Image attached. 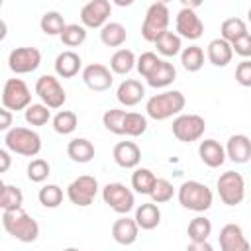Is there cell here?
<instances>
[{
  "label": "cell",
  "mask_w": 251,
  "mask_h": 251,
  "mask_svg": "<svg viewBox=\"0 0 251 251\" xmlns=\"http://www.w3.org/2000/svg\"><path fill=\"white\" fill-rule=\"evenodd\" d=\"M67 155L75 163H88L94 157V145L84 137H75L67 145Z\"/></svg>",
  "instance_id": "27"
},
{
  "label": "cell",
  "mask_w": 251,
  "mask_h": 251,
  "mask_svg": "<svg viewBox=\"0 0 251 251\" xmlns=\"http://www.w3.org/2000/svg\"><path fill=\"white\" fill-rule=\"evenodd\" d=\"M206 131V120L198 114H178L173 120V135L182 141V143H190V141H198Z\"/></svg>",
  "instance_id": "7"
},
{
  "label": "cell",
  "mask_w": 251,
  "mask_h": 251,
  "mask_svg": "<svg viewBox=\"0 0 251 251\" xmlns=\"http://www.w3.org/2000/svg\"><path fill=\"white\" fill-rule=\"evenodd\" d=\"M65 25H67L65 24V18L59 12H55V10L45 12L41 16V20H39V27H41V31L45 35H61L63 29H65Z\"/></svg>",
  "instance_id": "33"
},
{
  "label": "cell",
  "mask_w": 251,
  "mask_h": 251,
  "mask_svg": "<svg viewBox=\"0 0 251 251\" xmlns=\"http://www.w3.org/2000/svg\"><path fill=\"white\" fill-rule=\"evenodd\" d=\"M127 39V31L120 22H108L100 27V41L106 47H120Z\"/></svg>",
  "instance_id": "26"
},
{
  "label": "cell",
  "mask_w": 251,
  "mask_h": 251,
  "mask_svg": "<svg viewBox=\"0 0 251 251\" xmlns=\"http://www.w3.org/2000/svg\"><path fill=\"white\" fill-rule=\"evenodd\" d=\"M22 204H24V192L14 184H4L0 192V208L14 210V208H22Z\"/></svg>",
  "instance_id": "37"
},
{
  "label": "cell",
  "mask_w": 251,
  "mask_h": 251,
  "mask_svg": "<svg viewBox=\"0 0 251 251\" xmlns=\"http://www.w3.org/2000/svg\"><path fill=\"white\" fill-rule=\"evenodd\" d=\"M116 6H120V8H126V6H131L135 0H112Z\"/></svg>",
  "instance_id": "51"
},
{
  "label": "cell",
  "mask_w": 251,
  "mask_h": 251,
  "mask_svg": "<svg viewBox=\"0 0 251 251\" xmlns=\"http://www.w3.org/2000/svg\"><path fill=\"white\" fill-rule=\"evenodd\" d=\"M4 145L16 155L35 157L41 151V137L29 127H12L4 135Z\"/></svg>",
  "instance_id": "4"
},
{
  "label": "cell",
  "mask_w": 251,
  "mask_h": 251,
  "mask_svg": "<svg viewBox=\"0 0 251 251\" xmlns=\"http://www.w3.org/2000/svg\"><path fill=\"white\" fill-rule=\"evenodd\" d=\"M159 57H157V53H153V51H145V53H141L139 57H137V63H135V69H137V73L145 78L157 65H159Z\"/></svg>",
  "instance_id": "44"
},
{
  "label": "cell",
  "mask_w": 251,
  "mask_h": 251,
  "mask_svg": "<svg viewBox=\"0 0 251 251\" xmlns=\"http://www.w3.org/2000/svg\"><path fill=\"white\" fill-rule=\"evenodd\" d=\"M178 202L182 208L192 210V212H206L210 210L212 202H214V194L212 190L198 180H186L178 186Z\"/></svg>",
  "instance_id": "3"
},
{
  "label": "cell",
  "mask_w": 251,
  "mask_h": 251,
  "mask_svg": "<svg viewBox=\"0 0 251 251\" xmlns=\"http://www.w3.org/2000/svg\"><path fill=\"white\" fill-rule=\"evenodd\" d=\"M51 173V167L45 159H33L27 165V178L31 182H43Z\"/></svg>",
  "instance_id": "43"
},
{
  "label": "cell",
  "mask_w": 251,
  "mask_h": 251,
  "mask_svg": "<svg viewBox=\"0 0 251 251\" xmlns=\"http://www.w3.org/2000/svg\"><path fill=\"white\" fill-rule=\"evenodd\" d=\"M137 233H139V226H137L135 218H127L126 214H122V218H118L112 224V237L120 245H131V243H135Z\"/></svg>",
  "instance_id": "17"
},
{
  "label": "cell",
  "mask_w": 251,
  "mask_h": 251,
  "mask_svg": "<svg viewBox=\"0 0 251 251\" xmlns=\"http://www.w3.org/2000/svg\"><path fill=\"white\" fill-rule=\"evenodd\" d=\"M188 237L190 241H202L208 239L212 235V222L206 216H196L194 220H190L188 224Z\"/></svg>",
  "instance_id": "38"
},
{
  "label": "cell",
  "mask_w": 251,
  "mask_h": 251,
  "mask_svg": "<svg viewBox=\"0 0 251 251\" xmlns=\"http://www.w3.org/2000/svg\"><path fill=\"white\" fill-rule=\"evenodd\" d=\"M175 78H176V69H175V65L169 63V61H163V59H161L159 65L145 76L147 84L153 86V88H165V86L173 84Z\"/></svg>",
  "instance_id": "24"
},
{
  "label": "cell",
  "mask_w": 251,
  "mask_h": 251,
  "mask_svg": "<svg viewBox=\"0 0 251 251\" xmlns=\"http://www.w3.org/2000/svg\"><path fill=\"white\" fill-rule=\"evenodd\" d=\"M220 33H222V37H224L226 41L233 43L235 39H239L241 35H245V33H249V31H247V24H245L241 18H227V20L222 22Z\"/></svg>",
  "instance_id": "34"
},
{
  "label": "cell",
  "mask_w": 251,
  "mask_h": 251,
  "mask_svg": "<svg viewBox=\"0 0 251 251\" xmlns=\"http://www.w3.org/2000/svg\"><path fill=\"white\" fill-rule=\"evenodd\" d=\"M180 63L188 73H198L204 65V51L198 45H188L180 51Z\"/></svg>",
  "instance_id": "31"
},
{
  "label": "cell",
  "mask_w": 251,
  "mask_h": 251,
  "mask_svg": "<svg viewBox=\"0 0 251 251\" xmlns=\"http://www.w3.org/2000/svg\"><path fill=\"white\" fill-rule=\"evenodd\" d=\"M59 37H61L63 45H67V47H78L86 39V27L84 25H78V24H67L65 29H63V33Z\"/></svg>",
  "instance_id": "39"
},
{
  "label": "cell",
  "mask_w": 251,
  "mask_h": 251,
  "mask_svg": "<svg viewBox=\"0 0 251 251\" xmlns=\"http://www.w3.org/2000/svg\"><path fill=\"white\" fill-rule=\"evenodd\" d=\"M29 104H31V92L27 84L22 78H8L2 88V106L12 112H18V110H25Z\"/></svg>",
  "instance_id": "9"
},
{
  "label": "cell",
  "mask_w": 251,
  "mask_h": 251,
  "mask_svg": "<svg viewBox=\"0 0 251 251\" xmlns=\"http://www.w3.org/2000/svg\"><path fill=\"white\" fill-rule=\"evenodd\" d=\"M247 16H249V22H251V8H249V12H247Z\"/></svg>",
  "instance_id": "53"
},
{
  "label": "cell",
  "mask_w": 251,
  "mask_h": 251,
  "mask_svg": "<svg viewBox=\"0 0 251 251\" xmlns=\"http://www.w3.org/2000/svg\"><path fill=\"white\" fill-rule=\"evenodd\" d=\"M135 222L141 229H155L161 224V210L157 206V202H145L141 206L135 208Z\"/></svg>",
  "instance_id": "25"
},
{
  "label": "cell",
  "mask_w": 251,
  "mask_h": 251,
  "mask_svg": "<svg viewBox=\"0 0 251 251\" xmlns=\"http://www.w3.org/2000/svg\"><path fill=\"white\" fill-rule=\"evenodd\" d=\"M82 80L84 84L94 90V92H104L112 86L114 82V73L112 69H108L106 65H100V63H92V65H86L82 69Z\"/></svg>",
  "instance_id": "15"
},
{
  "label": "cell",
  "mask_w": 251,
  "mask_h": 251,
  "mask_svg": "<svg viewBox=\"0 0 251 251\" xmlns=\"http://www.w3.org/2000/svg\"><path fill=\"white\" fill-rule=\"evenodd\" d=\"M198 155H200V161L206 167H210V169L222 167L226 163V159H227L226 147H222L220 141H216V139H204V141H200Z\"/></svg>",
  "instance_id": "18"
},
{
  "label": "cell",
  "mask_w": 251,
  "mask_h": 251,
  "mask_svg": "<svg viewBox=\"0 0 251 251\" xmlns=\"http://www.w3.org/2000/svg\"><path fill=\"white\" fill-rule=\"evenodd\" d=\"M169 22H171V12H169L167 4L153 2L147 8L145 18H143V24H141V35H143V39L155 43V39L163 31L169 29Z\"/></svg>",
  "instance_id": "5"
},
{
  "label": "cell",
  "mask_w": 251,
  "mask_h": 251,
  "mask_svg": "<svg viewBox=\"0 0 251 251\" xmlns=\"http://www.w3.org/2000/svg\"><path fill=\"white\" fill-rule=\"evenodd\" d=\"M186 249L188 251H212V245L208 243V239H202V241H190Z\"/></svg>",
  "instance_id": "49"
},
{
  "label": "cell",
  "mask_w": 251,
  "mask_h": 251,
  "mask_svg": "<svg viewBox=\"0 0 251 251\" xmlns=\"http://www.w3.org/2000/svg\"><path fill=\"white\" fill-rule=\"evenodd\" d=\"M53 65H55L57 76H61V78H73L75 75H78V71L82 67V59L75 51H63V53L57 55V59H55Z\"/></svg>",
  "instance_id": "22"
},
{
  "label": "cell",
  "mask_w": 251,
  "mask_h": 251,
  "mask_svg": "<svg viewBox=\"0 0 251 251\" xmlns=\"http://www.w3.org/2000/svg\"><path fill=\"white\" fill-rule=\"evenodd\" d=\"M186 106V98L180 90H165L161 94H155L147 100L145 112L151 120L163 122L173 116H178Z\"/></svg>",
  "instance_id": "2"
},
{
  "label": "cell",
  "mask_w": 251,
  "mask_h": 251,
  "mask_svg": "<svg viewBox=\"0 0 251 251\" xmlns=\"http://www.w3.org/2000/svg\"><path fill=\"white\" fill-rule=\"evenodd\" d=\"M135 63H137V59H135L133 51H129V49H118L112 55V59H110V69H112L114 75H127L135 67Z\"/></svg>",
  "instance_id": "30"
},
{
  "label": "cell",
  "mask_w": 251,
  "mask_h": 251,
  "mask_svg": "<svg viewBox=\"0 0 251 251\" xmlns=\"http://www.w3.org/2000/svg\"><path fill=\"white\" fill-rule=\"evenodd\" d=\"M96 194H98V180L90 175H80L67 186V198L80 208L90 206Z\"/></svg>",
  "instance_id": "10"
},
{
  "label": "cell",
  "mask_w": 251,
  "mask_h": 251,
  "mask_svg": "<svg viewBox=\"0 0 251 251\" xmlns=\"http://www.w3.org/2000/svg\"><path fill=\"white\" fill-rule=\"evenodd\" d=\"M41 65V53L35 47H16L8 55V67L16 75L33 73Z\"/></svg>",
  "instance_id": "12"
},
{
  "label": "cell",
  "mask_w": 251,
  "mask_h": 251,
  "mask_svg": "<svg viewBox=\"0 0 251 251\" xmlns=\"http://www.w3.org/2000/svg\"><path fill=\"white\" fill-rule=\"evenodd\" d=\"M226 155L229 161H233L235 165H243L251 159V139L243 133H235L227 139L226 145Z\"/></svg>",
  "instance_id": "20"
},
{
  "label": "cell",
  "mask_w": 251,
  "mask_h": 251,
  "mask_svg": "<svg viewBox=\"0 0 251 251\" xmlns=\"http://www.w3.org/2000/svg\"><path fill=\"white\" fill-rule=\"evenodd\" d=\"M10 126H12V110L2 106V110H0V129L8 131V129H12Z\"/></svg>",
  "instance_id": "47"
},
{
  "label": "cell",
  "mask_w": 251,
  "mask_h": 251,
  "mask_svg": "<svg viewBox=\"0 0 251 251\" xmlns=\"http://www.w3.org/2000/svg\"><path fill=\"white\" fill-rule=\"evenodd\" d=\"M102 200L118 214H127L135 206V196L133 192L122 184V182H108L102 188Z\"/></svg>",
  "instance_id": "11"
},
{
  "label": "cell",
  "mask_w": 251,
  "mask_h": 251,
  "mask_svg": "<svg viewBox=\"0 0 251 251\" xmlns=\"http://www.w3.org/2000/svg\"><path fill=\"white\" fill-rule=\"evenodd\" d=\"M231 47H233V53H237L243 59H249L251 57V33H245L239 39H235Z\"/></svg>",
  "instance_id": "46"
},
{
  "label": "cell",
  "mask_w": 251,
  "mask_h": 251,
  "mask_svg": "<svg viewBox=\"0 0 251 251\" xmlns=\"http://www.w3.org/2000/svg\"><path fill=\"white\" fill-rule=\"evenodd\" d=\"M24 118L29 126H45L49 120H51V108L47 104H29L25 110H24Z\"/></svg>",
  "instance_id": "35"
},
{
  "label": "cell",
  "mask_w": 251,
  "mask_h": 251,
  "mask_svg": "<svg viewBox=\"0 0 251 251\" xmlns=\"http://www.w3.org/2000/svg\"><path fill=\"white\" fill-rule=\"evenodd\" d=\"M145 96V86L135 78H126L116 90V98L122 106H137Z\"/></svg>",
  "instance_id": "21"
},
{
  "label": "cell",
  "mask_w": 251,
  "mask_h": 251,
  "mask_svg": "<svg viewBox=\"0 0 251 251\" xmlns=\"http://www.w3.org/2000/svg\"><path fill=\"white\" fill-rule=\"evenodd\" d=\"M76 126H78V118H76V114L71 112V110H61V112H57L55 118H53V129H55L57 133H61V135L73 133V131L76 129Z\"/></svg>",
  "instance_id": "36"
},
{
  "label": "cell",
  "mask_w": 251,
  "mask_h": 251,
  "mask_svg": "<svg viewBox=\"0 0 251 251\" xmlns=\"http://www.w3.org/2000/svg\"><path fill=\"white\" fill-rule=\"evenodd\" d=\"M39 204L45 208H57L63 202V188L59 184H45L43 188H39Z\"/></svg>",
  "instance_id": "41"
},
{
  "label": "cell",
  "mask_w": 251,
  "mask_h": 251,
  "mask_svg": "<svg viewBox=\"0 0 251 251\" xmlns=\"http://www.w3.org/2000/svg\"><path fill=\"white\" fill-rule=\"evenodd\" d=\"M124 118H126V110H118V108H110L104 112L102 116V124L110 133L116 135H124Z\"/></svg>",
  "instance_id": "40"
},
{
  "label": "cell",
  "mask_w": 251,
  "mask_h": 251,
  "mask_svg": "<svg viewBox=\"0 0 251 251\" xmlns=\"http://www.w3.org/2000/svg\"><path fill=\"white\" fill-rule=\"evenodd\" d=\"M220 247L222 251H249V241L243 235L241 226L237 224H226L220 229Z\"/></svg>",
  "instance_id": "16"
},
{
  "label": "cell",
  "mask_w": 251,
  "mask_h": 251,
  "mask_svg": "<svg viewBox=\"0 0 251 251\" xmlns=\"http://www.w3.org/2000/svg\"><path fill=\"white\" fill-rule=\"evenodd\" d=\"M114 161L122 169H135L141 161V149L133 141H120L114 147Z\"/></svg>",
  "instance_id": "19"
},
{
  "label": "cell",
  "mask_w": 251,
  "mask_h": 251,
  "mask_svg": "<svg viewBox=\"0 0 251 251\" xmlns=\"http://www.w3.org/2000/svg\"><path fill=\"white\" fill-rule=\"evenodd\" d=\"M2 226L8 235L22 243H33L39 237V224L24 208L2 210Z\"/></svg>",
  "instance_id": "1"
},
{
  "label": "cell",
  "mask_w": 251,
  "mask_h": 251,
  "mask_svg": "<svg viewBox=\"0 0 251 251\" xmlns=\"http://www.w3.org/2000/svg\"><path fill=\"white\" fill-rule=\"evenodd\" d=\"M35 94L41 98L43 104H47L51 110L61 108L67 102V92L57 76L53 75H41L35 82Z\"/></svg>",
  "instance_id": "8"
},
{
  "label": "cell",
  "mask_w": 251,
  "mask_h": 251,
  "mask_svg": "<svg viewBox=\"0 0 251 251\" xmlns=\"http://www.w3.org/2000/svg\"><path fill=\"white\" fill-rule=\"evenodd\" d=\"M173 194H175L173 184H171L167 178H157V180H155V186H153V190H151L149 196H151L153 202L165 204V202H169V200L173 198Z\"/></svg>",
  "instance_id": "42"
},
{
  "label": "cell",
  "mask_w": 251,
  "mask_h": 251,
  "mask_svg": "<svg viewBox=\"0 0 251 251\" xmlns=\"http://www.w3.org/2000/svg\"><path fill=\"white\" fill-rule=\"evenodd\" d=\"M110 14H112L110 0H88L80 10V22L88 29H98L104 24H108Z\"/></svg>",
  "instance_id": "13"
},
{
  "label": "cell",
  "mask_w": 251,
  "mask_h": 251,
  "mask_svg": "<svg viewBox=\"0 0 251 251\" xmlns=\"http://www.w3.org/2000/svg\"><path fill=\"white\" fill-rule=\"evenodd\" d=\"M155 180H157V176L153 175V171H149L145 167H135V171L131 175V188L137 194H151Z\"/></svg>",
  "instance_id": "29"
},
{
  "label": "cell",
  "mask_w": 251,
  "mask_h": 251,
  "mask_svg": "<svg viewBox=\"0 0 251 251\" xmlns=\"http://www.w3.org/2000/svg\"><path fill=\"white\" fill-rule=\"evenodd\" d=\"M216 188H218L220 200L226 206H237L245 198V180L235 171L222 173L220 178H218V182H216Z\"/></svg>",
  "instance_id": "6"
},
{
  "label": "cell",
  "mask_w": 251,
  "mask_h": 251,
  "mask_svg": "<svg viewBox=\"0 0 251 251\" xmlns=\"http://www.w3.org/2000/svg\"><path fill=\"white\" fill-rule=\"evenodd\" d=\"M208 61L214 65V67H226L231 63V57H233V47L229 41H226L224 37H218V39H212L208 43Z\"/></svg>",
  "instance_id": "23"
},
{
  "label": "cell",
  "mask_w": 251,
  "mask_h": 251,
  "mask_svg": "<svg viewBox=\"0 0 251 251\" xmlns=\"http://www.w3.org/2000/svg\"><path fill=\"white\" fill-rule=\"evenodd\" d=\"M155 47L163 57H175L182 51V37L178 33L167 29L155 39Z\"/></svg>",
  "instance_id": "28"
},
{
  "label": "cell",
  "mask_w": 251,
  "mask_h": 251,
  "mask_svg": "<svg viewBox=\"0 0 251 251\" xmlns=\"http://www.w3.org/2000/svg\"><path fill=\"white\" fill-rule=\"evenodd\" d=\"M176 33L184 39H190V41H196L202 37L204 33V24L200 20V16L194 12V8H184L176 14Z\"/></svg>",
  "instance_id": "14"
},
{
  "label": "cell",
  "mask_w": 251,
  "mask_h": 251,
  "mask_svg": "<svg viewBox=\"0 0 251 251\" xmlns=\"http://www.w3.org/2000/svg\"><path fill=\"white\" fill-rule=\"evenodd\" d=\"M10 163H12V157H10V149H0V173H6L10 169Z\"/></svg>",
  "instance_id": "48"
},
{
  "label": "cell",
  "mask_w": 251,
  "mask_h": 251,
  "mask_svg": "<svg viewBox=\"0 0 251 251\" xmlns=\"http://www.w3.org/2000/svg\"><path fill=\"white\" fill-rule=\"evenodd\" d=\"M180 4L184 6V8H198V6H202L204 4V0H180Z\"/></svg>",
  "instance_id": "50"
},
{
  "label": "cell",
  "mask_w": 251,
  "mask_h": 251,
  "mask_svg": "<svg viewBox=\"0 0 251 251\" xmlns=\"http://www.w3.org/2000/svg\"><path fill=\"white\" fill-rule=\"evenodd\" d=\"M235 80L239 86L251 88V61L243 59L237 67H235Z\"/></svg>",
  "instance_id": "45"
},
{
  "label": "cell",
  "mask_w": 251,
  "mask_h": 251,
  "mask_svg": "<svg viewBox=\"0 0 251 251\" xmlns=\"http://www.w3.org/2000/svg\"><path fill=\"white\" fill-rule=\"evenodd\" d=\"M147 129V116L139 114V112H126L124 118V135L129 137H139L143 135Z\"/></svg>",
  "instance_id": "32"
},
{
  "label": "cell",
  "mask_w": 251,
  "mask_h": 251,
  "mask_svg": "<svg viewBox=\"0 0 251 251\" xmlns=\"http://www.w3.org/2000/svg\"><path fill=\"white\" fill-rule=\"evenodd\" d=\"M155 2H163V4H167V2H171V0H155Z\"/></svg>",
  "instance_id": "52"
}]
</instances>
